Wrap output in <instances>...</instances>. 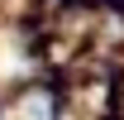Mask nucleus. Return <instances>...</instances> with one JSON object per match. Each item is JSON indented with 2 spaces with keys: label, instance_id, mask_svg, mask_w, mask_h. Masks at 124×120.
I'll use <instances>...</instances> for the list:
<instances>
[{
  "label": "nucleus",
  "instance_id": "1",
  "mask_svg": "<svg viewBox=\"0 0 124 120\" xmlns=\"http://www.w3.org/2000/svg\"><path fill=\"white\" fill-rule=\"evenodd\" d=\"M24 120H53V110H48L43 96H29V101H24Z\"/></svg>",
  "mask_w": 124,
  "mask_h": 120
}]
</instances>
